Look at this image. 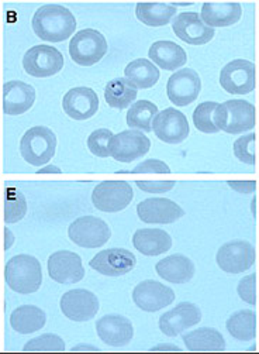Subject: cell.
Listing matches in <instances>:
<instances>
[{
    "label": "cell",
    "mask_w": 259,
    "mask_h": 354,
    "mask_svg": "<svg viewBox=\"0 0 259 354\" xmlns=\"http://www.w3.org/2000/svg\"><path fill=\"white\" fill-rule=\"evenodd\" d=\"M64 66L62 53L52 46H34L23 57V68L34 78H48Z\"/></svg>",
    "instance_id": "7"
},
{
    "label": "cell",
    "mask_w": 259,
    "mask_h": 354,
    "mask_svg": "<svg viewBox=\"0 0 259 354\" xmlns=\"http://www.w3.org/2000/svg\"><path fill=\"white\" fill-rule=\"evenodd\" d=\"M5 274L8 286L17 294H34L43 284L41 264L28 254H19L10 259L6 264Z\"/></svg>",
    "instance_id": "2"
},
{
    "label": "cell",
    "mask_w": 259,
    "mask_h": 354,
    "mask_svg": "<svg viewBox=\"0 0 259 354\" xmlns=\"http://www.w3.org/2000/svg\"><path fill=\"white\" fill-rule=\"evenodd\" d=\"M226 328L229 333L237 340H253L256 336V315L251 309L238 310L229 317Z\"/></svg>",
    "instance_id": "34"
},
{
    "label": "cell",
    "mask_w": 259,
    "mask_h": 354,
    "mask_svg": "<svg viewBox=\"0 0 259 354\" xmlns=\"http://www.w3.org/2000/svg\"><path fill=\"white\" fill-rule=\"evenodd\" d=\"M35 102V89L23 81H10L3 86V112L19 116L31 109Z\"/></svg>",
    "instance_id": "23"
},
{
    "label": "cell",
    "mask_w": 259,
    "mask_h": 354,
    "mask_svg": "<svg viewBox=\"0 0 259 354\" xmlns=\"http://www.w3.org/2000/svg\"><path fill=\"white\" fill-rule=\"evenodd\" d=\"M62 313L73 322H88L99 312V299L88 290H72L62 295Z\"/></svg>",
    "instance_id": "14"
},
{
    "label": "cell",
    "mask_w": 259,
    "mask_h": 354,
    "mask_svg": "<svg viewBox=\"0 0 259 354\" xmlns=\"http://www.w3.org/2000/svg\"><path fill=\"white\" fill-rule=\"evenodd\" d=\"M115 134L107 129L95 130L88 138V147L96 157L106 158L110 156V140Z\"/></svg>",
    "instance_id": "37"
},
{
    "label": "cell",
    "mask_w": 259,
    "mask_h": 354,
    "mask_svg": "<svg viewBox=\"0 0 259 354\" xmlns=\"http://www.w3.org/2000/svg\"><path fill=\"white\" fill-rule=\"evenodd\" d=\"M5 234H6L5 249H6V250H9V249H10V245H12V244H13V241H15V237H13V234H12V232H10L9 229H5Z\"/></svg>",
    "instance_id": "45"
},
{
    "label": "cell",
    "mask_w": 259,
    "mask_h": 354,
    "mask_svg": "<svg viewBox=\"0 0 259 354\" xmlns=\"http://www.w3.org/2000/svg\"><path fill=\"white\" fill-rule=\"evenodd\" d=\"M134 198L131 185L126 181H103L93 189V206L106 214H116L126 209Z\"/></svg>",
    "instance_id": "8"
},
{
    "label": "cell",
    "mask_w": 259,
    "mask_h": 354,
    "mask_svg": "<svg viewBox=\"0 0 259 354\" xmlns=\"http://www.w3.org/2000/svg\"><path fill=\"white\" fill-rule=\"evenodd\" d=\"M150 172H154V174H169L171 168L164 161H160V160H146V161L138 164L131 171V174H150Z\"/></svg>",
    "instance_id": "41"
},
{
    "label": "cell",
    "mask_w": 259,
    "mask_h": 354,
    "mask_svg": "<svg viewBox=\"0 0 259 354\" xmlns=\"http://www.w3.org/2000/svg\"><path fill=\"white\" fill-rule=\"evenodd\" d=\"M68 236L73 243L84 247V249H99L112 237V230L100 218L82 216L70 223Z\"/></svg>",
    "instance_id": "6"
},
{
    "label": "cell",
    "mask_w": 259,
    "mask_h": 354,
    "mask_svg": "<svg viewBox=\"0 0 259 354\" xmlns=\"http://www.w3.org/2000/svg\"><path fill=\"white\" fill-rule=\"evenodd\" d=\"M135 185L144 192L164 194L175 187V181H135Z\"/></svg>",
    "instance_id": "42"
},
{
    "label": "cell",
    "mask_w": 259,
    "mask_h": 354,
    "mask_svg": "<svg viewBox=\"0 0 259 354\" xmlns=\"http://www.w3.org/2000/svg\"><path fill=\"white\" fill-rule=\"evenodd\" d=\"M133 301L145 312H158L175 301V292L158 281L145 279L134 288Z\"/></svg>",
    "instance_id": "15"
},
{
    "label": "cell",
    "mask_w": 259,
    "mask_h": 354,
    "mask_svg": "<svg viewBox=\"0 0 259 354\" xmlns=\"http://www.w3.org/2000/svg\"><path fill=\"white\" fill-rule=\"evenodd\" d=\"M108 46L104 35L93 28H85L73 35L69 43V55L72 61L81 66L97 64L106 54Z\"/></svg>",
    "instance_id": "5"
},
{
    "label": "cell",
    "mask_w": 259,
    "mask_h": 354,
    "mask_svg": "<svg viewBox=\"0 0 259 354\" xmlns=\"http://www.w3.org/2000/svg\"><path fill=\"white\" fill-rule=\"evenodd\" d=\"M151 149V141L140 130H124L110 140V156L119 162H133Z\"/></svg>",
    "instance_id": "10"
},
{
    "label": "cell",
    "mask_w": 259,
    "mask_h": 354,
    "mask_svg": "<svg viewBox=\"0 0 259 354\" xmlns=\"http://www.w3.org/2000/svg\"><path fill=\"white\" fill-rule=\"evenodd\" d=\"M215 261L224 272L241 274L255 264V249L244 240L229 241L218 249Z\"/></svg>",
    "instance_id": "11"
},
{
    "label": "cell",
    "mask_w": 259,
    "mask_h": 354,
    "mask_svg": "<svg viewBox=\"0 0 259 354\" xmlns=\"http://www.w3.org/2000/svg\"><path fill=\"white\" fill-rule=\"evenodd\" d=\"M124 75L137 89H148L158 82L160 69L150 59L138 58L126 66Z\"/></svg>",
    "instance_id": "30"
},
{
    "label": "cell",
    "mask_w": 259,
    "mask_h": 354,
    "mask_svg": "<svg viewBox=\"0 0 259 354\" xmlns=\"http://www.w3.org/2000/svg\"><path fill=\"white\" fill-rule=\"evenodd\" d=\"M220 85L231 95H248L256 86V68L247 59H234L220 73Z\"/></svg>",
    "instance_id": "9"
},
{
    "label": "cell",
    "mask_w": 259,
    "mask_h": 354,
    "mask_svg": "<svg viewBox=\"0 0 259 354\" xmlns=\"http://www.w3.org/2000/svg\"><path fill=\"white\" fill-rule=\"evenodd\" d=\"M23 350L24 351H64L65 342L57 335L46 333L27 342Z\"/></svg>",
    "instance_id": "38"
},
{
    "label": "cell",
    "mask_w": 259,
    "mask_h": 354,
    "mask_svg": "<svg viewBox=\"0 0 259 354\" xmlns=\"http://www.w3.org/2000/svg\"><path fill=\"white\" fill-rule=\"evenodd\" d=\"M242 8L238 3H204L202 6L200 19L211 28L229 27L240 21Z\"/></svg>",
    "instance_id": "26"
},
{
    "label": "cell",
    "mask_w": 259,
    "mask_h": 354,
    "mask_svg": "<svg viewBox=\"0 0 259 354\" xmlns=\"http://www.w3.org/2000/svg\"><path fill=\"white\" fill-rule=\"evenodd\" d=\"M51 279L59 284H77L85 277L82 259L73 252L61 250L50 256L47 263Z\"/></svg>",
    "instance_id": "18"
},
{
    "label": "cell",
    "mask_w": 259,
    "mask_h": 354,
    "mask_svg": "<svg viewBox=\"0 0 259 354\" xmlns=\"http://www.w3.org/2000/svg\"><path fill=\"white\" fill-rule=\"evenodd\" d=\"M31 24L37 37L50 43H61L75 31L77 19L61 5H46L34 13Z\"/></svg>",
    "instance_id": "1"
},
{
    "label": "cell",
    "mask_w": 259,
    "mask_h": 354,
    "mask_svg": "<svg viewBox=\"0 0 259 354\" xmlns=\"http://www.w3.org/2000/svg\"><path fill=\"white\" fill-rule=\"evenodd\" d=\"M215 102H203L200 103L193 112V124L202 133L213 134L218 133L220 130L214 124V111L217 108Z\"/></svg>",
    "instance_id": "36"
},
{
    "label": "cell",
    "mask_w": 259,
    "mask_h": 354,
    "mask_svg": "<svg viewBox=\"0 0 259 354\" xmlns=\"http://www.w3.org/2000/svg\"><path fill=\"white\" fill-rule=\"evenodd\" d=\"M151 62L157 64L165 71H175L182 68L188 61V54L180 46L173 41H157L148 51Z\"/></svg>",
    "instance_id": "27"
},
{
    "label": "cell",
    "mask_w": 259,
    "mask_h": 354,
    "mask_svg": "<svg viewBox=\"0 0 259 354\" xmlns=\"http://www.w3.org/2000/svg\"><path fill=\"white\" fill-rule=\"evenodd\" d=\"M89 264L102 275L122 277L135 267L137 259L126 249H107L97 253Z\"/></svg>",
    "instance_id": "21"
},
{
    "label": "cell",
    "mask_w": 259,
    "mask_h": 354,
    "mask_svg": "<svg viewBox=\"0 0 259 354\" xmlns=\"http://www.w3.org/2000/svg\"><path fill=\"white\" fill-rule=\"evenodd\" d=\"M96 332L103 343L112 347L127 346L134 336L133 324L122 315H106L100 317L96 322Z\"/></svg>",
    "instance_id": "22"
},
{
    "label": "cell",
    "mask_w": 259,
    "mask_h": 354,
    "mask_svg": "<svg viewBox=\"0 0 259 354\" xmlns=\"http://www.w3.org/2000/svg\"><path fill=\"white\" fill-rule=\"evenodd\" d=\"M50 172L51 174H61V169L55 165H47V167L39 169V172H37V174H50Z\"/></svg>",
    "instance_id": "44"
},
{
    "label": "cell",
    "mask_w": 259,
    "mask_h": 354,
    "mask_svg": "<svg viewBox=\"0 0 259 354\" xmlns=\"http://www.w3.org/2000/svg\"><path fill=\"white\" fill-rule=\"evenodd\" d=\"M176 8L165 3H138L135 6L137 19L150 27H162L172 21Z\"/></svg>",
    "instance_id": "32"
},
{
    "label": "cell",
    "mask_w": 259,
    "mask_h": 354,
    "mask_svg": "<svg viewBox=\"0 0 259 354\" xmlns=\"http://www.w3.org/2000/svg\"><path fill=\"white\" fill-rule=\"evenodd\" d=\"M202 91V81L195 69L182 68L171 78L166 84V95L169 100L179 108L193 103Z\"/></svg>",
    "instance_id": "12"
},
{
    "label": "cell",
    "mask_w": 259,
    "mask_h": 354,
    "mask_svg": "<svg viewBox=\"0 0 259 354\" xmlns=\"http://www.w3.org/2000/svg\"><path fill=\"white\" fill-rule=\"evenodd\" d=\"M133 244L141 254L155 257L171 250L172 237L162 229H140L133 236Z\"/></svg>",
    "instance_id": "25"
},
{
    "label": "cell",
    "mask_w": 259,
    "mask_h": 354,
    "mask_svg": "<svg viewBox=\"0 0 259 354\" xmlns=\"http://www.w3.org/2000/svg\"><path fill=\"white\" fill-rule=\"evenodd\" d=\"M202 321V310L191 302H180L160 317V329L168 337H175Z\"/></svg>",
    "instance_id": "19"
},
{
    "label": "cell",
    "mask_w": 259,
    "mask_h": 354,
    "mask_svg": "<svg viewBox=\"0 0 259 354\" xmlns=\"http://www.w3.org/2000/svg\"><path fill=\"white\" fill-rule=\"evenodd\" d=\"M27 214L26 196L16 188H9L5 198V222L17 223Z\"/></svg>",
    "instance_id": "35"
},
{
    "label": "cell",
    "mask_w": 259,
    "mask_h": 354,
    "mask_svg": "<svg viewBox=\"0 0 259 354\" xmlns=\"http://www.w3.org/2000/svg\"><path fill=\"white\" fill-rule=\"evenodd\" d=\"M137 88L126 78L110 81L104 88V99L110 108L123 111L137 99Z\"/></svg>",
    "instance_id": "31"
},
{
    "label": "cell",
    "mask_w": 259,
    "mask_h": 354,
    "mask_svg": "<svg viewBox=\"0 0 259 354\" xmlns=\"http://www.w3.org/2000/svg\"><path fill=\"white\" fill-rule=\"evenodd\" d=\"M255 106L242 99H231L218 103L214 111V124L229 134H241L255 127Z\"/></svg>",
    "instance_id": "3"
},
{
    "label": "cell",
    "mask_w": 259,
    "mask_h": 354,
    "mask_svg": "<svg viewBox=\"0 0 259 354\" xmlns=\"http://www.w3.org/2000/svg\"><path fill=\"white\" fill-rule=\"evenodd\" d=\"M62 108L73 120H88L99 111V97L92 88H73L65 93Z\"/></svg>",
    "instance_id": "20"
},
{
    "label": "cell",
    "mask_w": 259,
    "mask_h": 354,
    "mask_svg": "<svg viewBox=\"0 0 259 354\" xmlns=\"http://www.w3.org/2000/svg\"><path fill=\"white\" fill-rule=\"evenodd\" d=\"M172 30L176 37L191 46H203L213 40L214 28L206 26L200 16L193 12H184L172 20Z\"/></svg>",
    "instance_id": "17"
},
{
    "label": "cell",
    "mask_w": 259,
    "mask_h": 354,
    "mask_svg": "<svg viewBox=\"0 0 259 354\" xmlns=\"http://www.w3.org/2000/svg\"><path fill=\"white\" fill-rule=\"evenodd\" d=\"M229 185L241 194H252L256 188L255 181H229Z\"/></svg>",
    "instance_id": "43"
},
{
    "label": "cell",
    "mask_w": 259,
    "mask_h": 354,
    "mask_svg": "<svg viewBox=\"0 0 259 354\" xmlns=\"http://www.w3.org/2000/svg\"><path fill=\"white\" fill-rule=\"evenodd\" d=\"M153 130L161 141L168 145L182 143L191 133L186 116L175 108L160 112L153 122Z\"/></svg>",
    "instance_id": "13"
},
{
    "label": "cell",
    "mask_w": 259,
    "mask_h": 354,
    "mask_svg": "<svg viewBox=\"0 0 259 354\" xmlns=\"http://www.w3.org/2000/svg\"><path fill=\"white\" fill-rule=\"evenodd\" d=\"M237 292L244 302H247L249 305L256 304V274L255 272L244 277L238 282Z\"/></svg>",
    "instance_id": "40"
},
{
    "label": "cell",
    "mask_w": 259,
    "mask_h": 354,
    "mask_svg": "<svg viewBox=\"0 0 259 354\" xmlns=\"http://www.w3.org/2000/svg\"><path fill=\"white\" fill-rule=\"evenodd\" d=\"M158 113V106L150 100L134 102L127 112V124L130 129L150 133L153 131V122Z\"/></svg>",
    "instance_id": "33"
},
{
    "label": "cell",
    "mask_w": 259,
    "mask_h": 354,
    "mask_svg": "<svg viewBox=\"0 0 259 354\" xmlns=\"http://www.w3.org/2000/svg\"><path fill=\"white\" fill-rule=\"evenodd\" d=\"M57 150V136L46 126L28 129L20 141L21 157L34 167L46 165Z\"/></svg>",
    "instance_id": "4"
},
{
    "label": "cell",
    "mask_w": 259,
    "mask_h": 354,
    "mask_svg": "<svg viewBox=\"0 0 259 354\" xmlns=\"http://www.w3.org/2000/svg\"><path fill=\"white\" fill-rule=\"evenodd\" d=\"M183 343L191 351H223L226 350V340L217 329L200 328L183 335Z\"/></svg>",
    "instance_id": "29"
},
{
    "label": "cell",
    "mask_w": 259,
    "mask_h": 354,
    "mask_svg": "<svg viewBox=\"0 0 259 354\" xmlns=\"http://www.w3.org/2000/svg\"><path fill=\"white\" fill-rule=\"evenodd\" d=\"M255 133H249L236 140L234 154L241 162L255 165Z\"/></svg>",
    "instance_id": "39"
},
{
    "label": "cell",
    "mask_w": 259,
    "mask_h": 354,
    "mask_svg": "<svg viewBox=\"0 0 259 354\" xmlns=\"http://www.w3.org/2000/svg\"><path fill=\"white\" fill-rule=\"evenodd\" d=\"M157 274L172 284H184L195 275L193 261L183 254H172L158 261L155 266Z\"/></svg>",
    "instance_id": "24"
},
{
    "label": "cell",
    "mask_w": 259,
    "mask_h": 354,
    "mask_svg": "<svg viewBox=\"0 0 259 354\" xmlns=\"http://www.w3.org/2000/svg\"><path fill=\"white\" fill-rule=\"evenodd\" d=\"M137 215L144 223L169 225L183 218L184 210L171 199L148 198L137 205Z\"/></svg>",
    "instance_id": "16"
},
{
    "label": "cell",
    "mask_w": 259,
    "mask_h": 354,
    "mask_svg": "<svg viewBox=\"0 0 259 354\" xmlns=\"http://www.w3.org/2000/svg\"><path fill=\"white\" fill-rule=\"evenodd\" d=\"M47 316L43 309L34 305H23L10 315V325L20 335L39 332L46 326Z\"/></svg>",
    "instance_id": "28"
}]
</instances>
